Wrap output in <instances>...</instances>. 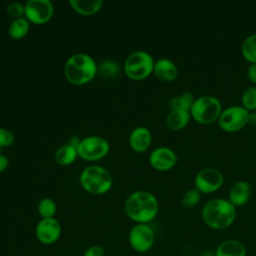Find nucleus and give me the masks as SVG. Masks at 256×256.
<instances>
[{
    "mask_svg": "<svg viewBox=\"0 0 256 256\" xmlns=\"http://www.w3.org/2000/svg\"><path fill=\"white\" fill-rule=\"evenodd\" d=\"M126 215L137 223L148 224L158 214L159 203L157 198L148 191L139 190L130 194L124 204Z\"/></svg>",
    "mask_w": 256,
    "mask_h": 256,
    "instance_id": "nucleus-1",
    "label": "nucleus"
},
{
    "mask_svg": "<svg viewBox=\"0 0 256 256\" xmlns=\"http://www.w3.org/2000/svg\"><path fill=\"white\" fill-rule=\"evenodd\" d=\"M204 223L213 230L229 228L236 218V207L228 200L214 198L207 201L202 208Z\"/></svg>",
    "mask_w": 256,
    "mask_h": 256,
    "instance_id": "nucleus-2",
    "label": "nucleus"
},
{
    "mask_svg": "<svg viewBox=\"0 0 256 256\" xmlns=\"http://www.w3.org/2000/svg\"><path fill=\"white\" fill-rule=\"evenodd\" d=\"M98 72L95 60L88 54L76 53L68 58L64 66L66 79L75 85L90 82Z\"/></svg>",
    "mask_w": 256,
    "mask_h": 256,
    "instance_id": "nucleus-3",
    "label": "nucleus"
},
{
    "mask_svg": "<svg viewBox=\"0 0 256 256\" xmlns=\"http://www.w3.org/2000/svg\"><path fill=\"white\" fill-rule=\"evenodd\" d=\"M80 184L84 190L91 194H105L111 189L112 176L102 166L92 165L86 167L80 174Z\"/></svg>",
    "mask_w": 256,
    "mask_h": 256,
    "instance_id": "nucleus-4",
    "label": "nucleus"
},
{
    "mask_svg": "<svg viewBox=\"0 0 256 256\" xmlns=\"http://www.w3.org/2000/svg\"><path fill=\"white\" fill-rule=\"evenodd\" d=\"M222 112L220 101L212 95H203L195 99L191 109V117L200 124H211L218 121Z\"/></svg>",
    "mask_w": 256,
    "mask_h": 256,
    "instance_id": "nucleus-5",
    "label": "nucleus"
},
{
    "mask_svg": "<svg viewBox=\"0 0 256 256\" xmlns=\"http://www.w3.org/2000/svg\"><path fill=\"white\" fill-rule=\"evenodd\" d=\"M153 57L146 51H134L126 58L125 73L132 80H143L147 78L154 69Z\"/></svg>",
    "mask_w": 256,
    "mask_h": 256,
    "instance_id": "nucleus-6",
    "label": "nucleus"
},
{
    "mask_svg": "<svg viewBox=\"0 0 256 256\" xmlns=\"http://www.w3.org/2000/svg\"><path fill=\"white\" fill-rule=\"evenodd\" d=\"M249 111L240 105H233L222 110L218 124L220 128L229 133L240 131L248 124Z\"/></svg>",
    "mask_w": 256,
    "mask_h": 256,
    "instance_id": "nucleus-7",
    "label": "nucleus"
},
{
    "mask_svg": "<svg viewBox=\"0 0 256 256\" xmlns=\"http://www.w3.org/2000/svg\"><path fill=\"white\" fill-rule=\"evenodd\" d=\"M110 149L109 142L100 136H88L77 147L78 156L87 161H97L105 157Z\"/></svg>",
    "mask_w": 256,
    "mask_h": 256,
    "instance_id": "nucleus-8",
    "label": "nucleus"
},
{
    "mask_svg": "<svg viewBox=\"0 0 256 256\" xmlns=\"http://www.w3.org/2000/svg\"><path fill=\"white\" fill-rule=\"evenodd\" d=\"M155 233L149 224L137 223L128 233V243L130 247L138 253L148 252L154 245Z\"/></svg>",
    "mask_w": 256,
    "mask_h": 256,
    "instance_id": "nucleus-9",
    "label": "nucleus"
},
{
    "mask_svg": "<svg viewBox=\"0 0 256 256\" xmlns=\"http://www.w3.org/2000/svg\"><path fill=\"white\" fill-rule=\"evenodd\" d=\"M224 177L216 168H203L200 170L194 179L195 188L204 194L216 192L223 184Z\"/></svg>",
    "mask_w": 256,
    "mask_h": 256,
    "instance_id": "nucleus-10",
    "label": "nucleus"
},
{
    "mask_svg": "<svg viewBox=\"0 0 256 256\" xmlns=\"http://www.w3.org/2000/svg\"><path fill=\"white\" fill-rule=\"evenodd\" d=\"M54 13V7L49 0H29L25 4V18L34 24L48 22Z\"/></svg>",
    "mask_w": 256,
    "mask_h": 256,
    "instance_id": "nucleus-11",
    "label": "nucleus"
},
{
    "mask_svg": "<svg viewBox=\"0 0 256 256\" xmlns=\"http://www.w3.org/2000/svg\"><path fill=\"white\" fill-rule=\"evenodd\" d=\"M62 228L56 218H41L35 227L37 240L44 245H52L61 236Z\"/></svg>",
    "mask_w": 256,
    "mask_h": 256,
    "instance_id": "nucleus-12",
    "label": "nucleus"
},
{
    "mask_svg": "<svg viewBox=\"0 0 256 256\" xmlns=\"http://www.w3.org/2000/svg\"><path fill=\"white\" fill-rule=\"evenodd\" d=\"M177 162L175 152L168 147H158L149 155L150 165L158 171H168Z\"/></svg>",
    "mask_w": 256,
    "mask_h": 256,
    "instance_id": "nucleus-13",
    "label": "nucleus"
},
{
    "mask_svg": "<svg viewBox=\"0 0 256 256\" xmlns=\"http://www.w3.org/2000/svg\"><path fill=\"white\" fill-rule=\"evenodd\" d=\"M152 142V134L150 130L144 126L134 128L129 135V145L135 152L141 153L146 151Z\"/></svg>",
    "mask_w": 256,
    "mask_h": 256,
    "instance_id": "nucleus-14",
    "label": "nucleus"
},
{
    "mask_svg": "<svg viewBox=\"0 0 256 256\" xmlns=\"http://www.w3.org/2000/svg\"><path fill=\"white\" fill-rule=\"evenodd\" d=\"M251 196V186L247 181L240 180L235 182L229 190L228 200L235 206L245 205Z\"/></svg>",
    "mask_w": 256,
    "mask_h": 256,
    "instance_id": "nucleus-15",
    "label": "nucleus"
},
{
    "mask_svg": "<svg viewBox=\"0 0 256 256\" xmlns=\"http://www.w3.org/2000/svg\"><path fill=\"white\" fill-rule=\"evenodd\" d=\"M153 73L156 77L165 82L174 81L178 75L176 64L167 58H160L154 64Z\"/></svg>",
    "mask_w": 256,
    "mask_h": 256,
    "instance_id": "nucleus-16",
    "label": "nucleus"
},
{
    "mask_svg": "<svg viewBox=\"0 0 256 256\" xmlns=\"http://www.w3.org/2000/svg\"><path fill=\"white\" fill-rule=\"evenodd\" d=\"M247 251L244 244L236 239H227L219 243L214 256H246Z\"/></svg>",
    "mask_w": 256,
    "mask_h": 256,
    "instance_id": "nucleus-17",
    "label": "nucleus"
},
{
    "mask_svg": "<svg viewBox=\"0 0 256 256\" xmlns=\"http://www.w3.org/2000/svg\"><path fill=\"white\" fill-rule=\"evenodd\" d=\"M191 118L189 111L184 110H171L166 117L165 123L168 129L172 131L182 130L187 126Z\"/></svg>",
    "mask_w": 256,
    "mask_h": 256,
    "instance_id": "nucleus-18",
    "label": "nucleus"
},
{
    "mask_svg": "<svg viewBox=\"0 0 256 256\" xmlns=\"http://www.w3.org/2000/svg\"><path fill=\"white\" fill-rule=\"evenodd\" d=\"M69 4L71 5L72 9L77 13L90 16L96 14L102 7L103 1L102 0H69Z\"/></svg>",
    "mask_w": 256,
    "mask_h": 256,
    "instance_id": "nucleus-19",
    "label": "nucleus"
},
{
    "mask_svg": "<svg viewBox=\"0 0 256 256\" xmlns=\"http://www.w3.org/2000/svg\"><path fill=\"white\" fill-rule=\"evenodd\" d=\"M194 101L195 99L192 92L185 91L179 95L172 97L169 102V106L171 110H184L190 112Z\"/></svg>",
    "mask_w": 256,
    "mask_h": 256,
    "instance_id": "nucleus-20",
    "label": "nucleus"
},
{
    "mask_svg": "<svg viewBox=\"0 0 256 256\" xmlns=\"http://www.w3.org/2000/svg\"><path fill=\"white\" fill-rule=\"evenodd\" d=\"M29 28V21L25 17L13 19V21L9 25L8 33L12 39L18 40L25 37L28 34Z\"/></svg>",
    "mask_w": 256,
    "mask_h": 256,
    "instance_id": "nucleus-21",
    "label": "nucleus"
},
{
    "mask_svg": "<svg viewBox=\"0 0 256 256\" xmlns=\"http://www.w3.org/2000/svg\"><path fill=\"white\" fill-rule=\"evenodd\" d=\"M78 156L77 149L69 144H66L62 147H60L55 154V161L57 164L66 166L72 164Z\"/></svg>",
    "mask_w": 256,
    "mask_h": 256,
    "instance_id": "nucleus-22",
    "label": "nucleus"
},
{
    "mask_svg": "<svg viewBox=\"0 0 256 256\" xmlns=\"http://www.w3.org/2000/svg\"><path fill=\"white\" fill-rule=\"evenodd\" d=\"M241 52L243 57L250 62V64H256V33L246 37L241 46Z\"/></svg>",
    "mask_w": 256,
    "mask_h": 256,
    "instance_id": "nucleus-23",
    "label": "nucleus"
},
{
    "mask_svg": "<svg viewBox=\"0 0 256 256\" xmlns=\"http://www.w3.org/2000/svg\"><path fill=\"white\" fill-rule=\"evenodd\" d=\"M37 210L41 218H53L56 214L57 206L52 198L45 197L38 203Z\"/></svg>",
    "mask_w": 256,
    "mask_h": 256,
    "instance_id": "nucleus-24",
    "label": "nucleus"
},
{
    "mask_svg": "<svg viewBox=\"0 0 256 256\" xmlns=\"http://www.w3.org/2000/svg\"><path fill=\"white\" fill-rule=\"evenodd\" d=\"M98 72L105 78H113L120 72V68L117 62L113 60H104L98 67Z\"/></svg>",
    "mask_w": 256,
    "mask_h": 256,
    "instance_id": "nucleus-25",
    "label": "nucleus"
},
{
    "mask_svg": "<svg viewBox=\"0 0 256 256\" xmlns=\"http://www.w3.org/2000/svg\"><path fill=\"white\" fill-rule=\"evenodd\" d=\"M242 106L248 111L256 109V86H249L245 88L241 96Z\"/></svg>",
    "mask_w": 256,
    "mask_h": 256,
    "instance_id": "nucleus-26",
    "label": "nucleus"
},
{
    "mask_svg": "<svg viewBox=\"0 0 256 256\" xmlns=\"http://www.w3.org/2000/svg\"><path fill=\"white\" fill-rule=\"evenodd\" d=\"M200 199H201V193L196 188H192L187 190L184 193V195L182 196L181 204L184 208L191 209V208H194L199 203Z\"/></svg>",
    "mask_w": 256,
    "mask_h": 256,
    "instance_id": "nucleus-27",
    "label": "nucleus"
},
{
    "mask_svg": "<svg viewBox=\"0 0 256 256\" xmlns=\"http://www.w3.org/2000/svg\"><path fill=\"white\" fill-rule=\"evenodd\" d=\"M6 11H7L8 15L10 17H12L13 19L22 18L23 16H25V5H23L19 2H14L7 6Z\"/></svg>",
    "mask_w": 256,
    "mask_h": 256,
    "instance_id": "nucleus-28",
    "label": "nucleus"
},
{
    "mask_svg": "<svg viewBox=\"0 0 256 256\" xmlns=\"http://www.w3.org/2000/svg\"><path fill=\"white\" fill-rule=\"evenodd\" d=\"M15 137L13 133L3 127H0V147H9L14 143Z\"/></svg>",
    "mask_w": 256,
    "mask_h": 256,
    "instance_id": "nucleus-29",
    "label": "nucleus"
},
{
    "mask_svg": "<svg viewBox=\"0 0 256 256\" xmlns=\"http://www.w3.org/2000/svg\"><path fill=\"white\" fill-rule=\"evenodd\" d=\"M105 252L100 245H92L88 247L82 256H104Z\"/></svg>",
    "mask_w": 256,
    "mask_h": 256,
    "instance_id": "nucleus-30",
    "label": "nucleus"
},
{
    "mask_svg": "<svg viewBox=\"0 0 256 256\" xmlns=\"http://www.w3.org/2000/svg\"><path fill=\"white\" fill-rule=\"evenodd\" d=\"M247 77L253 84L256 85V64H250L248 66Z\"/></svg>",
    "mask_w": 256,
    "mask_h": 256,
    "instance_id": "nucleus-31",
    "label": "nucleus"
},
{
    "mask_svg": "<svg viewBox=\"0 0 256 256\" xmlns=\"http://www.w3.org/2000/svg\"><path fill=\"white\" fill-rule=\"evenodd\" d=\"M8 165H9V160H8V158H7L5 155H3V154L0 153V173L3 172L4 170H6V168L8 167Z\"/></svg>",
    "mask_w": 256,
    "mask_h": 256,
    "instance_id": "nucleus-32",
    "label": "nucleus"
},
{
    "mask_svg": "<svg viewBox=\"0 0 256 256\" xmlns=\"http://www.w3.org/2000/svg\"><path fill=\"white\" fill-rule=\"evenodd\" d=\"M80 139L78 138V137H76V136H73V137H71L70 138V140H69V145H71V146H73V147H75L76 149H77V147H78V145H79V143H80Z\"/></svg>",
    "mask_w": 256,
    "mask_h": 256,
    "instance_id": "nucleus-33",
    "label": "nucleus"
},
{
    "mask_svg": "<svg viewBox=\"0 0 256 256\" xmlns=\"http://www.w3.org/2000/svg\"><path fill=\"white\" fill-rule=\"evenodd\" d=\"M248 123H250V124H252V125H256V112H253V113H250V112H249Z\"/></svg>",
    "mask_w": 256,
    "mask_h": 256,
    "instance_id": "nucleus-34",
    "label": "nucleus"
},
{
    "mask_svg": "<svg viewBox=\"0 0 256 256\" xmlns=\"http://www.w3.org/2000/svg\"><path fill=\"white\" fill-rule=\"evenodd\" d=\"M64 256H72V255H64Z\"/></svg>",
    "mask_w": 256,
    "mask_h": 256,
    "instance_id": "nucleus-35",
    "label": "nucleus"
},
{
    "mask_svg": "<svg viewBox=\"0 0 256 256\" xmlns=\"http://www.w3.org/2000/svg\"><path fill=\"white\" fill-rule=\"evenodd\" d=\"M1 149H2V147H0V152H1Z\"/></svg>",
    "mask_w": 256,
    "mask_h": 256,
    "instance_id": "nucleus-36",
    "label": "nucleus"
}]
</instances>
